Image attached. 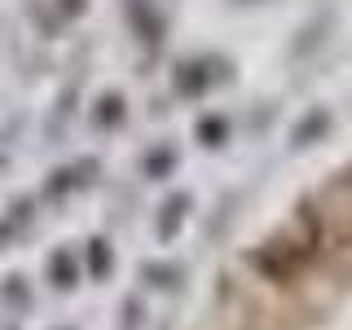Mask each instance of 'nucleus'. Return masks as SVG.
I'll return each instance as SVG.
<instances>
[{"instance_id":"f257e3e1","label":"nucleus","mask_w":352,"mask_h":330,"mask_svg":"<svg viewBox=\"0 0 352 330\" xmlns=\"http://www.w3.org/2000/svg\"><path fill=\"white\" fill-rule=\"evenodd\" d=\"M198 330H352V141L234 238Z\"/></svg>"}]
</instances>
